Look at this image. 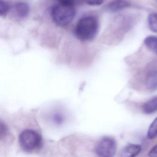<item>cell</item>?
I'll use <instances>...</instances> for the list:
<instances>
[{"instance_id": "cell-3", "label": "cell", "mask_w": 157, "mask_h": 157, "mask_svg": "<svg viewBox=\"0 0 157 157\" xmlns=\"http://www.w3.org/2000/svg\"><path fill=\"white\" fill-rule=\"evenodd\" d=\"M42 143L41 135L33 129H25L19 136L20 146L23 150L27 152H31L39 148Z\"/></svg>"}, {"instance_id": "cell-5", "label": "cell", "mask_w": 157, "mask_h": 157, "mask_svg": "<svg viewBox=\"0 0 157 157\" xmlns=\"http://www.w3.org/2000/svg\"><path fill=\"white\" fill-rule=\"evenodd\" d=\"M30 11V7L25 2H18L13 5L10 12L11 16L16 20H21L26 18Z\"/></svg>"}, {"instance_id": "cell-9", "label": "cell", "mask_w": 157, "mask_h": 157, "mask_svg": "<svg viewBox=\"0 0 157 157\" xmlns=\"http://www.w3.org/2000/svg\"><path fill=\"white\" fill-rule=\"evenodd\" d=\"M146 86L150 90H157V71L151 72L146 79Z\"/></svg>"}, {"instance_id": "cell-4", "label": "cell", "mask_w": 157, "mask_h": 157, "mask_svg": "<svg viewBox=\"0 0 157 157\" xmlns=\"http://www.w3.org/2000/svg\"><path fill=\"white\" fill-rule=\"evenodd\" d=\"M94 150L100 157H113L116 151V141L112 137H104L97 142Z\"/></svg>"}, {"instance_id": "cell-16", "label": "cell", "mask_w": 157, "mask_h": 157, "mask_svg": "<svg viewBox=\"0 0 157 157\" xmlns=\"http://www.w3.org/2000/svg\"><path fill=\"white\" fill-rule=\"evenodd\" d=\"M86 4L90 6H100L104 2V0H82Z\"/></svg>"}, {"instance_id": "cell-12", "label": "cell", "mask_w": 157, "mask_h": 157, "mask_svg": "<svg viewBox=\"0 0 157 157\" xmlns=\"http://www.w3.org/2000/svg\"><path fill=\"white\" fill-rule=\"evenodd\" d=\"M157 136V117L154 119L149 128L147 137L149 139H153Z\"/></svg>"}, {"instance_id": "cell-6", "label": "cell", "mask_w": 157, "mask_h": 157, "mask_svg": "<svg viewBox=\"0 0 157 157\" xmlns=\"http://www.w3.org/2000/svg\"><path fill=\"white\" fill-rule=\"evenodd\" d=\"M130 6L127 0H113L107 5V9L113 13L117 12Z\"/></svg>"}, {"instance_id": "cell-8", "label": "cell", "mask_w": 157, "mask_h": 157, "mask_svg": "<svg viewBox=\"0 0 157 157\" xmlns=\"http://www.w3.org/2000/svg\"><path fill=\"white\" fill-rule=\"evenodd\" d=\"M144 113L147 114L157 112V97L152 98L146 102L143 106Z\"/></svg>"}, {"instance_id": "cell-10", "label": "cell", "mask_w": 157, "mask_h": 157, "mask_svg": "<svg viewBox=\"0 0 157 157\" xmlns=\"http://www.w3.org/2000/svg\"><path fill=\"white\" fill-rule=\"evenodd\" d=\"M146 46L151 51L157 55V36H149L144 40Z\"/></svg>"}, {"instance_id": "cell-13", "label": "cell", "mask_w": 157, "mask_h": 157, "mask_svg": "<svg viewBox=\"0 0 157 157\" xmlns=\"http://www.w3.org/2000/svg\"><path fill=\"white\" fill-rule=\"evenodd\" d=\"M10 11L9 5L4 0H0V16L4 17Z\"/></svg>"}, {"instance_id": "cell-15", "label": "cell", "mask_w": 157, "mask_h": 157, "mask_svg": "<svg viewBox=\"0 0 157 157\" xmlns=\"http://www.w3.org/2000/svg\"><path fill=\"white\" fill-rule=\"evenodd\" d=\"M59 3L74 7L79 3L81 0H58Z\"/></svg>"}, {"instance_id": "cell-11", "label": "cell", "mask_w": 157, "mask_h": 157, "mask_svg": "<svg viewBox=\"0 0 157 157\" xmlns=\"http://www.w3.org/2000/svg\"><path fill=\"white\" fill-rule=\"evenodd\" d=\"M147 21L150 29L153 33H157V13H151L149 15Z\"/></svg>"}, {"instance_id": "cell-2", "label": "cell", "mask_w": 157, "mask_h": 157, "mask_svg": "<svg viewBox=\"0 0 157 157\" xmlns=\"http://www.w3.org/2000/svg\"><path fill=\"white\" fill-rule=\"evenodd\" d=\"M76 15L74 7L59 4L55 5L51 11V16L54 22L58 26L64 27L73 21Z\"/></svg>"}, {"instance_id": "cell-14", "label": "cell", "mask_w": 157, "mask_h": 157, "mask_svg": "<svg viewBox=\"0 0 157 157\" xmlns=\"http://www.w3.org/2000/svg\"><path fill=\"white\" fill-rule=\"evenodd\" d=\"M53 121L56 124L59 125L62 124L65 120V117L61 113H55L53 115Z\"/></svg>"}, {"instance_id": "cell-1", "label": "cell", "mask_w": 157, "mask_h": 157, "mask_svg": "<svg viewBox=\"0 0 157 157\" xmlns=\"http://www.w3.org/2000/svg\"><path fill=\"white\" fill-rule=\"evenodd\" d=\"M99 29L98 20L94 16L83 17L78 22L75 33L78 39L82 41L92 40L97 34Z\"/></svg>"}, {"instance_id": "cell-17", "label": "cell", "mask_w": 157, "mask_h": 157, "mask_svg": "<svg viewBox=\"0 0 157 157\" xmlns=\"http://www.w3.org/2000/svg\"><path fill=\"white\" fill-rule=\"evenodd\" d=\"M148 156L151 157H157V145L151 148L149 152Z\"/></svg>"}, {"instance_id": "cell-7", "label": "cell", "mask_w": 157, "mask_h": 157, "mask_svg": "<svg viewBox=\"0 0 157 157\" xmlns=\"http://www.w3.org/2000/svg\"><path fill=\"white\" fill-rule=\"evenodd\" d=\"M141 146L136 144H129L125 147L121 151L122 157H134L137 156L141 151Z\"/></svg>"}]
</instances>
